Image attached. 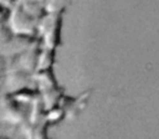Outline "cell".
I'll list each match as a JSON object with an SVG mask.
<instances>
[{
	"instance_id": "6da1fadb",
	"label": "cell",
	"mask_w": 159,
	"mask_h": 139,
	"mask_svg": "<svg viewBox=\"0 0 159 139\" xmlns=\"http://www.w3.org/2000/svg\"><path fill=\"white\" fill-rule=\"evenodd\" d=\"M62 12H46L37 25V37L42 47L57 49L61 42Z\"/></svg>"
},
{
	"instance_id": "7a4b0ae2",
	"label": "cell",
	"mask_w": 159,
	"mask_h": 139,
	"mask_svg": "<svg viewBox=\"0 0 159 139\" xmlns=\"http://www.w3.org/2000/svg\"><path fill=\"white\" fill-rule=\"evenodd\" d=\"M30 105L17 102L10 93L0 95V123L20 126L28 121Z\"/></svg>"
},
{
	"instance_id": "3957f363",
	"label": "cell",
	"mask_w": 159,
	"mask_h": 139,
	"mask_svg": "<svg viewBox=\"0 0 159 139\" xmlns=\"http://www.w3.org/2000/svg\"><path fill=\"white\" fill-rule=\"evenodd\" d=\"M37 25L38 19L26 12L19 3L11 8L8 26L11 28L13 34L37 36Z\"/></svg>"
},
{
	"instance_id": "277c9868",
	"label": "cell",
	"mask_w": 159,
	"mask_h": 139,
	"mask_svg": "<svg viewBox=\"0 0 159 139\" xmlns=\"http://www.w3.org/2000/svg\"><path fill=\"white\" fill-rule=\"evenodd\" d=\"M40 50H41V42L37 37V39L33 42L32 46L28 47L25 51L20 53L13 59L9 60V70H23L28 73L35 74L37 71Z\"/></svg>"
},
{
	"instance_id": "5b68a950",
	"label": "cell",
	"mask_w": 159,
	"mask_h": 139,
	"mask_svg": "<svg viewBox=\"0 0 159 139\" xmlns=\"http://www.w3.org/2000/svg\"><path fill=\"white\" fill-rule=\"evenodd\" d=\"M2 93H14L25 88H36L34 74L23 70H9L2 80Z\"/></svg>"
},
{
	"instance_id": "8992f818",
	"label": "cell",
	"mask_w": 159,
	"mask_h": 139,
	"mask_svg": "<svg viewBox=\"0 0 159 139\" xmlns=\"http://www.w3.org/2000/svg\"><path fill=\"white\" fill-rule=\"evenodd\" d=\"M36 39H37V36L13 34L8 44L0 51V55H4L8 60H11L32 46Z\"/></svg>"
},
{
	"instance_id": "52a82bcc",
	"label": "cell",
	"mask_w": 159,
	"mask_h": 139,
	"mask_svg": "<svg viewBox=\"0 0 159 139\" xmlns=\"http://www.w3.org/2000/svg\"><path fill=\"white\" fill-rule=\"evenodd\" d=\"M34 78H35L36 89H37L39 93L49 90V89L59 87L57 79L54 77V74L52 72V69L37 71L34 74Z\"/></svg>"
},
{
	"instance_id": "ba28073f",
	"label": "cell",
	"mask_w": 159,
	"mask_h": 139,
	"mask_svg": "<svg viewBox=\"0 0 159 139\" xmlns=\"http://www.w3.org/2000/svg\"><path fill=\"white\" fill-rule=\"evenodd\" d=\"M44 114H46V107L40 95L38 93V96L33 100L28 108V122L30 124H36L44 117Z\"/></svg>"
},
{
	"instance_id": "9c48e42d",
	"label": "cell",
	"mask_w": 159,
	"mask_h": 139,
	"mask_svg": "<svg viewBox=\"0 0 159 139\" xmlns=\"http://www.w3.org/2000/svg\"><path fill=\"white\" fill-rule=\"evenodd\" d=\"M44 1L46 0H17L16 3H19L32 17L39 20L46 13Z\"/></svg>"
},
{
	"instance_id": "30bf717a",
	"label": "cell",
	"mask_w": 159,
	"mask_h": 139,
	"mask_svg": "<svg viewBox=\"0 0 159 139\" xmlns=\"http://www.w3.org/2000/svg\"><path fill=\"white\" fill-rule=\"evenodd\" d=\"M54 58H55V49L47 48V47L41 46V50H40L39 58H38L37 71H43V70L52 69L53 64H54Z\"/></svg>"
},
{
	"instance_id": "8fae6325",
	"label": "cell",
	"mask_w": 159,
	"mask_h": 139,
	"mask_svg": "<svg viewBox=\"0 0 159 139\" xmlns=\"http://www.w3.org/2000/svg\"><path fill=\"white\" fill-rule=\"evenodd\" d=\"M39 95H40V97H41L42 101H43L44 107H46V111L48 109H50V108L55 107V105L59 104L62 97H63L60 87L49 89V90L43 91V93H40Z\"/></svg>"
},
{
	"instance_id": "7c38bea8",
	"label": "cell",
	"mask_w": 159,
	"mask_h": 139,
	"mask_svg": "<svg viewBox=\"0 0 159 139\" xmlns=\"http://www.w3.org/2000/svg\"><path fill=\"white\" fill-rule=\"evenodd\" d=\"M38 90L36 88H25L19 90L14 93H10L17 102L25 105H30L32 103V101L38 96Z\"/></svg>"
},
{
	"instance_id": "4fadbf2b",
	"label": "cell",
	"mask_w": 159,
	"mask_h": 139,
	"mask_svg": "<svg viewBox=\"0 0 159 139\" xmlns=\"http://www.w3.org/2000/svg\"><path fill=\"white\" fill-rule=\"evenodd\" d=\"M64 116H65V110L60 104L48 109L46 111V114H44V117H46V120L50 124H55V123L61 122L64 118Z\"/></svg>"
},
{
	"instance_id": "5bb4252c",
	"label": "cell",
	"mask_w": 159,
	"mask_h": 139,
	"mask_svg": "<svg viewBox=\"0 0 159 139\" xmlns=\"http://www.w3.org/2000/svg\"><path fill=\"white\" fill-rule=\"evenodd\" d=\"M49 125H51L46 117H43L41 121H39L36 124H32V133H30V138H38V139H43L48 137V131Z\"/></svg>"
},
{
	"instance_id": "9a60e30c",
	"label": "cell",
	"mask_w": 159,
	"mask_h": 139,
	"mask_svg": "<svg viewBox=\"0 0 159 139\" xmlns=\"http://www.w3.org/2000/svg\"><path fill=\"white\" fill-rule=\"evenodd\" d=\"M69 0H46L44 9L46 12H63Z\"/></svg>"
},
{
	"instance_id": "2e32d148",
	"label": "cell",
	"mask_w": 159,
	"mask_h": 139,
	"mask_svg": "<svg viewBox=\"0 0 159 139\" xmlns=\"http://www.w3.org/2000/svg\"><path fill=\"white\" fill-rule=\"evenodd\" d=\"M12 36H13V32L8 26V24L3 26H0V51L4 48V46L8 44Z\"/></svg>"
},
{
	"instance_id": "e0dca14e",
	"label": "cell",
	"mask_w": 159,
	"mask_h": 139,
	"mask_svg": "<svg viewBox=\"0 0 159 139\" xmlns=\"http://www.w3.org/2000/svg\"><path fill=\"white\" fill-rule=\"evenodd\" d=\"M9 71V60L4 55H0V80H3Z\"/></svg>"
},
{
	"instance_id": "ac0fdd59",
	"label": "cell",
	"mask_w": 159,
	"mask_h": 139,
	"mask_svg": "<svg viewBox=\"0 0 159 139\" xmlns=\"http://www.w3.org/2000/svg\"><path fill=\"white\" fill-rule=\"evenodd\" d=\"M10 8L0 4V26H3L8 24V20L10 17Z\"/></svg>"
},
{
	"instance_id": "d6986e66",
	"label": "cell",
	"mask_w": 159,
	"mask_h": 139,
	"mask_svg": "<svg viewBox=\"0 0 159 139\" xmlns=\"http://www.w3.org/2000/svg\"><path fill=\"white\" fill-rule=\"evenodd\" d=\"M17 0H0V4L7 7V8H13L16 4Z\"/></svg>"
}]
</instances>
